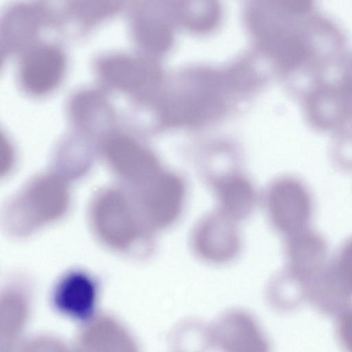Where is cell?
I'll return each instance as SVG.
<instances>
[{
	"label": "cell",
	"instance_id": "obj_7",
	"mask_svg": "<svg viewBox=\"0 0 352 352\" xmlns=\"http://www.w3.org/2000/svg\"><path fill=\"white\" fill-rule=\"evenodd\" d=\"M65 66V57L58 48L50 45L36 46L25 56L21 63L22 85L33 95L47 94L60 84Z\"/></svg>",
	"mask_w": 352,
	"mask_h": 352
},
{
	"label": "cell",
	"instance_id": "obj_9",
	"mask_svg": "<svg viewBox=\"0 0 352 352\" xmlns=\"http://www.w3.org/2000/svg\"><path fill=\"white\" fill-rule=\"evenodd\" d=\"M100 76L109 85L122 91L142 94L157 81L156 69L146 62L126 55H113L99 62Z\"/></svg>",
	"mask_w": 352,
	"mask_h": 352
},
{
	"label": "cell",
	"instance_id": "obj_1",
	"mask_svg": "<svg viewBox=\"0 0 352 352\" xmlns=\"http://www.w3.org/2000/svg\"><path fill=\"white\" fill-rule=\"evenodd\" d=\"M89 222L95 236L117 252L147 255L152 250V232L138 217L130 200L122 192L109 190L93 201Z\"/></svg>",
	"mask_w": 352,
	"mask_h": 352
},
{
	"label": "cell",
	"instance_id": "obj_8",
	"mask_svg": "<svg viewBox=\"0 0 352 352\" xmlns=\"http://www.w3.org/2000/svg\"><path fill=\"white\" fill-rule=\"evenodd\" d=\"M104 153L115 170L132 183L141 186L157 175V165L153 156L129 136L116 135L109 139Z\"/></svg>",
	"mask_w": 352,
	"mask_h": 352
},
{
	"label": "cell",
	"instance_id": "obj_18",
	"mask_svg": "<svg viewBox=\"0 0 352 352\" xmlns=\"http://www.w3.org/2000/svg\"><path fill=\"white\" fill-rule=\"evenodd\" d=\"M338 272L343 285L352 291V243L346 247L341 255Z\"/></svg>",
	"mask_w": 352,
	"mask_h": 352
},
{
	"label": "cell",
	"instance_id": "obj_11",
	"mask_svg": "<svg viewBox=\"0 0 352 352\" xmlns=\"http://www.w3.org/2000/svg\"><path fill=\"white\" fill-rule=\"evenodd\" d=\"M77 346L84 351L126 352L135 351L128 331L113 318L101 316L90 321L82 330Z\"/></svg>",
	"mask_w": 352,
	"mask_h": 352
},
{
	"label": "cell",
	"instance_id": "obj_13",
	"mask_svg": "<svg viewBox=\"0 0 352 352\" xmlns=\"http://www.w3.org/2000/svg\"><path fill=\"white\" fill-rule=\"evenodd\" d=\"M217 192L221 214L238 222L245 219L250 213L254 193L250 184L244 179L229 177L217 185Z\"/></svg>",
	"mask_w": 352,
	"mask_h": 352
},
{
	"label": "cell",
	"instance_id": "obj_5",
	"mask_svg": "<svg viewBox=\"0 0 352 352\" xmlns=\"http://www.w3.org/2000/svg\"><path fill=\"white\" fill-rule=\"evenodd\" d=\"M208 344L225 351L263 352L268 342L256 320L243 310H229L207 327Z\"/></svg>",
	"mask_w": 352,
	"mask_h": 352
},
{
	"label": "cell",
	"instance_id": "obj_2",
	"mask_svg": "<svg viewBox=\"0 0 352 352\" xmlns=\"http://www.w3.org/2000/svg\"><path fill=\"white\" fill-rule=\"evenodd\" d=\"M69 202V195L63 180L56 175L43 176L10 204L3 215V226L12 236H29L63 217Z\"/></svg>",
	"mask_w": 352,
	"mask_h": 352
},
{
	"label": "cell",
	"instance_id": "obj_10",
	"mask_svg": "<svg viewBox=\"0 0 352 352\" xmlns=\"http://www.w3.org/2000/svg\"><path fill=\"white\" fill-rule=\"evenodd\" d=\"M97 299V287L87 273L75 270L67 273L57 282L52 294L56 309L77 320L89 318Z\"/></svg>",
	"mask_w": 352,
	"mask_h": 352
},
{
	"label": "cell",
	"instance_id": "obj_15",
	"mask_svg": "<svg viewBox=\"0 0 352 352\" xmlns=\"http://www.w3.org/2000/svg\"><path fill=\"white\" fill-rule=\"evenodd\" d=\"M287 253L293 269L298 274L311 270L320 260L322 246L313 235L298 232L291 236Z\"/></svg>",
	"mask_w": 352,
	"mask_h": 352
},
{
	"label": "cell",
	"instance_id": "obj_4",
	"mask_svg": "<svg viewBox=\"0 0 352 352\" xmlns=\"http://www.w3.org/2000/svg\"><path fill=\"white\" fill-rule=\"evenodd\" d=\"M236 223L220 212L201 219L190 233L192 250L208 263L222 264L232 261L241 249Z\"/></svg>",
	"mask_w": 352,
	"mask_h": 352
},
{
	"label": "cell",
	"instance_id": "obj_12",
	"mask_svg": "<svg viewBox=\"0 0 352 352\" xmlns=\"http://www.w3.org/2000/svg\"><path fill=\"white\" fill-rule=\"evenodd\" d=\"M28 314L26 296L21 291L9 289L0 303V349L8 350L19 337Z\"/></svg>",
	"mask_w": 352,
	"mask_h": 352
},
{
	"label": "cell",
	"instance_id": "obj_16",
	"mask_svg": "<svg viewBox=\"0 0 352 352\" xmlns=\"http://www.w3.org/2000/svg\"><path fill=\"white\" fill-rule=\"evenodd\" d=\"M179 10L185 25L198 32L212 28L219 12L216 0H182Z\"/></svg>",
	"mask_w": 352,
	"mask_h": 352
},
{
	"label": "cell",
	"instance_id": "obj_19",
	"mask_svg": "<svg viewBox=\"0 0 352 352\" xmlns=\"http://www.w3.org/2000/svg\"><path fill=\"white\" fill-rule=\"evenodd\" d=\"M336 94L343 107H352V60L346 69Z\"/></svg>",
	"mask_w": 352,
	"mask_h": 352
},
{
	"label": "cell",
	"instance_id": "obj_17",
	"mask_svg": "<svg viewBox=\"0 0 352 352\" xmlns=\"http://www.w3.org/2000/svg\"><path fill=\"white\" fill-rule=\"evenodd\" d=\"M135 34L138 42L145 48L161 52L169 48L172 33L163 23L151 18H139L135 22Z\"/></svg>",
	"mask_w": 352,
	"mask_h": 352
},
{
	"label": "cell",
	"instance_id": "obj_6",
	"mask_svg": "<svg viewBox=\"0 0 352 352\" xmlns=\"http://www.w3.org/2000/svg\"><path fill=\"white\" fill-rule=\"evenodd\" d=\"M267 205L273 226L290 236L300 232L309 219V195L301 184L293 179L276 182L270 190Z\"/></svg>",
	"mask_w": 352,
	"mask_h": 352
},
{
	"label": "cell",
	"instance_id": "obj_3",
	"mask_svg": "<svg viewBox=\"0 0 352 352\" xmlns=\"http://www.w3.org/2000/svg\"><path fill=\"white\" fill-rule=\"evenodd\" d=\"M184 186L175 177L157 175L142 186L131 201L142 224L151 232L172 226L180 215L184 201Z\"/></svg>",
	"mask_w": 352,
	"mask_h": 352
},
{
	"label": "cell",
	"instance_id": "obj_20",
	"mask_svg": "<svg viewBox=\"0 0 352 352\" xmlns=\"http://www.w3.org/2000/svg\"><path fill=\"white\" fill-rule=\"evenodd\" d=\"M278 7L292 14L306 12L311 6L312 0H272Z\"/></svg>",
	"mask_w": 352,
	"mask_h": 352
},
{
	"label": "cell",
	"instance_id": "obj_21",
	"mask_svg": "<svg viewBox=\"0 0 352 352\" xmlns=\"http://www.w3.org/2000/svg\"><path fill=\"white\" fill-rule=\"evenodd\" d=\"M13 151L8 140L1 136V172L7 173L11 168L13 163Z\"/></svg>",
	"mask_w": 352,
	"mask_h": 352
},
{
	"label": "cell",
	"instance_id": "obj_14",
	"mask_svg": "<svg viewBox=\"0 0 352 352\" xmlns=\"http://www.w3.org/2000/svg\"><path fill=\"white\" fill-rule=\"evenodd\" d=\"M265 48L283 69L289 70L299 67L306 59L307 49L298 36L278 32L270 36Z\"/></svg>",
	"mask_w": 352,
	"mask_h": 352
},
{
	"label": "cell",
	"instance_id": "obj_22",
	"mask_svg": "<svg viewBox=\"0 0 352 352\" xmlns=\"http://www.w3.org/2000/svg\"><path fill=\"white\" fill-rule=\"evenodd\" d=\"M340 335L346 346L352 351V311L345 314L340 323Z\"/></svg>",
	"mask_w": 352,
	"mask_h": 352
}]
</instances>
